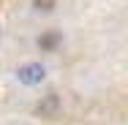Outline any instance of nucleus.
Here are the masks:
<instances>
[{"label":"nucleus","instance_id":"20e7f679","mask_svg":"<svg viewBox=\"0 0 128 125\" xmlns=\"http://www.w3.org/2000/svg\"><path fill=\"white\" fill-rule=\"evenodd\" d=\"M33 8L36 11H44V14H52L57 8V0H33Z\"/></svg>","mask_w":128,"mask_h":125},{"label":"nucleus","instance_id":"7ed1b4c3","mask_svg":"<svg viewBox=\"0 0 128 125\" xmlns=\"http://www.w3.org/2000/svg\"><path fill=\"white\" fill-rule=\"evenodd\" d=\"M60 41H63V35H60L57 30H49V33H44V35H38V49L41 52H54Z\"/></svg>","mask_w":128,"mask_h":125},{"label":"nucleus","instance_id":"f257e3e1","mask_svg":"<svg viewBox=\"0 0 128 125\" xmlns=\"http://www.w3.org/2000/svg\"><path fill=\"white\" fill-rule=\"evenodd\" d=\"M16 82L19 84H25V87H38L41 82H46V65L44 63H38V60H30V63H22L16 71Z\"/></svg>","mask_w":128,"mask_h":125},{"label":"nucleus","instance_id":"f03ea898","mask_svg":"<svg viewBox=\"0 0 128 125\" xmlns=\"http://www.w3.org/2000/svg\"><path fill=\"white\" fill-rule=\"evenodd\" d=\"M60 109H63V103H60V95L57 93H49V95H44V98L36 103V112L41 117H46V120H54L60 114Z\"/></svg>","mask_w":128,"mask_h":125}]
</instances>
